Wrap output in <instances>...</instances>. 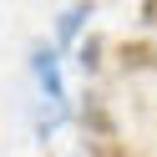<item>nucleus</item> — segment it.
<instances>
[{
    "instance_id": "f257e3e1",
    "label": "nucleus",
    "mask_w": 157,
    "mask_h": 157,
    "mask_svg": "<svg viewBox=\"0 0 157 157\" xmlns=\"http://www.w3.org/2000/svg\"><path fill=\"white\" fill-rule=\"evenodd\" d=\"M117 56H122V71H157V46L152 41H127Z\"/></svg>"
},
{
    "instance_id": "f03ea898",
    "label": "nucleus",
    "mask_w": 157,
    "mask_h": 157,
    "mask_svg": "<svg viewBox=\"0 0 157 157\" xmlns=\"http://www.w3.org/2000/svg\"><path fill=\"white\" fill-rule=\"evenodd\" d=\"M81 122L91 127L96 137H117V122L106 117V106H101V101H86V106H81Z\"/></svg>"
},
{
    "instance_id": "7ed1b4c3",
    "label": "nucleus",
    "mask_w": 157,
    "mask_h": 157,
    "mask_svg": "<svg viewBox=\"0 0 157 157\" xmlns=\"http://www.w3.org/2000/svg\"><path fill=\"white\" fill-rule=\"evenodd\" d=\"M36 76H41L46 96H61V71H56V56H51V51H41V56H36Z\"/></svg>"
},
{
    "instance_id": "20e7f679",
    "label": "nucleus",
    "mask_w": 157,
    "mask_h": 157,
    "mask_svg": "<svg viewBox=\"0 0 157 157\" xmlns=\"http://www.w3.org/2000/svg\"><path fill=\"white\" fill-rule=\"evenodd\" d=\"M96 51H101V36H86V41H81V56H76V61H81L86 71H96V61H101Z\"/></svg>"
},
{
    "instance_id": "39448f33",
    "label": "nucleus",
    "mask_w": 157,
    "mask_h": 157,
    "mask_svg": "<svg viewBox=\"0 0 157 157\" xmlns=\"http://www.w3.org/2000/svg\"><path fill=\"white\" fill-rule=\"evenodd\" d=\"M91 157H127V152L117 147V137H96V142H91Z\"/></svg>"
},
{
    "instance_id": "423d86ee",
    "label": "nucleus",
    "mask_w": 157,
    "mask_h": 157,
    "mask_svg": "<svg viewBox=\"0 0 157 157\" xmlns=\"http://www.w3.org/2000/svg\"><path fill=\"white\" fill-rule=\"evenodd\" d=\"M142 21H147V25H157V0H142Z\"/></svg>"
}]
</instances>
